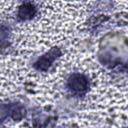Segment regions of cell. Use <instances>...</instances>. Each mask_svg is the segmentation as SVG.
<instances>
[{
	"mask_svg": "<svg viewBox=\"0 0 128 128\" xmlns=\"http://www.w3.org/2000/svg\"><path fill=\"white\" fill-rule=\"evenodd\" d=\"M69 84L70 86L74 89V90H83L85 89V87L87 86V81L86 79L82 76V75H79V74H75L73 75L70 80H69Z\"/></svg>",
	"mask_w": 128,
	"mask_h": 128,
	"instance_id": "obj_1",
	"label": "cell"
},
{
	"mask_svg": "<svg viewBox=\"0 0 128 128\" xmlns=\"http://www.w3.org/2000/svg\"><path fill=\"white\" fill-rule=\"evenodd\" d=\"M55 56H56L55 52H54V51H51L50 53H48L47 55H45V56H43L41 59H39V61H38V63H37L38 66H39V68H41V69H46V68L50 65V63L54 60Z\"/></svg>",
	"mask_w": 128,
	"mask_h": 128,
	"instance_id": "obj_2",
	"label": "cell"
},
{
	"mask_svg": "<svg viewBox=\"0 0 128 128\" xmlns=\"http://www.w3.org/2000/svg\"><path fill=\"white\" fill-rule=\"evenodd\" d=\"M34 14V8L30 5H25L23 6L21 9H20V12H19V15L21 17H24V18H28V17H31L32 15Z\"/></svg>",
	"mask_w": 128,
	"mask_h": 128,
	"instance_id": "obj_3",
	"label": "cell"
}]
</instances>
